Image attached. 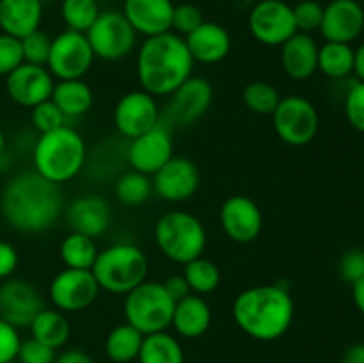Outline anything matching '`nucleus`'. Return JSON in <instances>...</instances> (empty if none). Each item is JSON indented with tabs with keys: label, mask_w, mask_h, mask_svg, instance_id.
I'll list each match as a JSON object with an SVG mask.
<instances>
[{
	"label": "nucleus",
	"mask_w": 364,
	"mask_h": 363,
	"mask_svg": "<svg viewBox=\"0 0 364 363\" xmlns=\"http://www.w3.org/2000/svg\"><path fill=\"white\" fill-rule=\"evenodd\" d=\"M31 121L39 134H46V132H52L64 127L68 120L64 117V114L60 112L59 107H57L52 100H46V102L32 107Z\"/></svg>",
	"instance_id": "58836bf2"
},
{
	"label": "nucleus",
	"mask_w": 364,
	"mask_h": 363,
	"mask_svg": "<svg viewBox=\"0 0 364 363\" xmlns=\"http://www.w3.org/2000/svg\"><path fill=\"white\" fill-rule=\"evenodd\" d=\"M174 305L162 281L146 280L124 295V319L144 337L160 333L171 326Z\"/></svg>",
	"instance_id": "0eeeda50"
},
{
	"label": "nucleus",
	"mask_w": 364,
	"mask_h": 363,
	"mask_svg": "<svg viewBox=\"0 0 364 363\" xmlns=\"http://www.w3.org/2000/svg\"><path fill=\"white\" fill-rule=\"evenodd\" d=\"M364 31V9L358 0H331L323 7L320 34L326 41L348 43L359 38Z\"/></svg>",
	"instance_id": "aec40b11"
},
{
	"label": "nucleus",
	"mask_w": 364,
	"mask_h": 363,
	"mask_svg": "<svg viewBox=\"0 0 364 363\" xmlns=\"http://www.w3.org/2000/svg\"><path fill=\"white\" fill-rule=\"evenodd\" d=\"M46 308L41 292L27 280L9 278L0 285V319L16 330L28 327L34 317Z\"/></svg>",
	"instance_id": "4468645a"
},
{
	"label": "nucleus",
	"mask_w": 364,
	"mask_h": 363,
	"mask_svg": "<svg viewBox=\"0 0 364 363\" xmlns=\"http://www.w3.org/2000/svg\"><path fill=\"white\" fill-rule=\"evenodd\" d=\"M66 221L71 231L96 238L109 230L112 210L103 196L84 194L70 203L66 210Z\"/></svg>",
	"instance_id": "412c9836"
},
{
	"label": "nucleus",
	"mask_w": 364,
	"mask_h": 363,
	"mask_svg": "<svg viewBox=\"0 0 364 363\" xmlns=\"http://www.w3.org/2000/svg\"><path fill=\"white\" fill-rule=\"evenodd\" d=\"M20 64H23L21 41L18 38L0 32V77H7Z\"/></svg>",
	"instance_id": "a19ab883"
},
{
	"label": "nucleus",
	"mask_w": 364,
	"mask_h": 363,
	"mask_svg": "<svg viewBox=\"0 0 364 363\" xmlns=\"http://www.w3.org/2000/svg\"><path fill=\"white\" fill-rule=\"evenodd\" d=\"M242 98L251 112L259 114V116H272L283 96L269 82L255 80L245 85Z\"/></svg>",
	"instance_id": "c9c22d12"
},
{
	"label": "nucleus",
	"mask_w": 364,
	"mask_h": 363,
	"mask_svg": "<svg viewBox=\"0 0 364 363\" xmlns=\"http://www.w3.org/2000/svg\"><path fill=\"white\" fill-rule=\"evenodd\" d=\"M354 73L358 75V78L361 82H364V43L355 50V57H354Z\"/></svg>",
	"instance_id": "603ef678"
},
{
	"label": "nucleus",
	"mask_w": 364,
	"mask_h": 363,
	"mask_svg": "<svg viewBox=\"0 0 364 363\" xmlns=\"http://www.w3.org/2000/svg\"><path fill=\"white\" fill-rule=\"evenodd\" d=\"M18 262L20 258H18L16 248L11 242L0 241V281L13 278Z\"/></svg>",
	"instance_id": "49530a36"
},
{
	"label": "nucleus",
	"mask_w": 364,
	"mask_h": 363,
	"mask_svg": "<svg viewBox=\"0 0 364 363\" xmlns=\"http://www.w3.org/2000/svg\"><path fill=\"white\" fill-rule=\"evenodd\" d=\"M173 155V137H171L169 128L162 121L151 130L132 139L127 152V159L132 169L148 174V177H153Z\"/></svg>",
	"instance_id": "f3484780"
},
{
	"label": "nucleus",
	"mask_w": 364,
	"mask_h": 363,
	"mask_svg": "<svg viewBox=\"0 0 364 363\" xmlns=\"http://www.w3.org/2000/svg\"><path fill=\"white\" fill-rule=\"evenodd\" d=\"M95 59L85 34L66 28L52 39L46 68L55 80H75L89 73Z\"/></svg>",
	"instance_id": "9d476101"
},
{
	"label": "nucleus",
	"mask_w": 364,
	"mask_h": 363,
	"mask_svg": "<svg viewBox=\"0 0 364 363\" xmlns=\"http://www.w3.org/2000/svg\"><path fill=\"white\" fill-rule=\"evenodd\" d=\"M53 363H95L91 356L82 349H68V351L57 354Z\"/></svg>",
	"instance_id": "09e8293b"
},
{
	"label": "nucleus",
	"mask_w": 364,
	"mask_h": 363,
	"mask_svg": "<svg viewBox=\"0 0 364 363\" xmlns=\"http://www.w3.org/2000/svg\"><path fill=\"white\" fill-rule=\"evenodd\" d=\"M137 359L139 363H185V354L174 335L160 331L146 335Z\"/></svg>",
	"instance_id": "c85d7f7f"
},
{
	"label": "nucleus",
	"mask_w": 364,
	"mask_h": 363,
	"mask_svg": "<svg viewBox=\"0 0 364 363\" xmlns=\"http://www.w3.org/2000/svg\"><path fill=\"white\" fill-rule=\"evenodd\" d=\"M57 358L55 349L41 344L36 338H27L21 340L20 349H18L16 359L20 363H53Z\"/></svg>",
	"instance_id": "37998d69"
},
{
	"label": "nucleus",
	"mask_w": 364,
	"mask_h": 363,
	"mask_svg": "<svg viewBox=\"0 0 364 363\" xmlns=\"http://www.w3.org/2000/svg\"><path fill=\"white\" fill-rule=\"evenodd\" d=\"M164 288L167 290V294L174 299V302L181 301L183 298H187L188 294H192L191 287H188L187 280L183 278V274H173V276L166 278L162 281Z\"/></svg>",
	"instance_id": "de8ad7c7"
},
{
	"label": "nucleus",
	"mask_w": 364,
	"mask_h": 363,
	"mask_svg": "<svg viewBox=\"0 0 364 363\" xmlns=\"http://www.w3.org/2000/svg\"><path fill=\"white\" fill-rule=\"evenodd\" d=\"M137 32L121 11H102L85 32L95 57L119 60L130 56L137 46Z\"/></svg>",
	"instance_id": "6e6552de"
},
{
	"label": "nucleus",
	"mask_w": 364,
	"mask_h": 363,
	"mask_svg": "<svg viewBox=\"0 0 364 363\" xmlns=\"http://www.w3.org/2000/svg\"><path fill=\"white\" fill-rule=\"evenodd\" d=\"M59 255L64 265L70 269H91L98 256V246L95 238L70 231L60 242Z\"/></svg>",
	"instance_id": "2f4dec72"
},
{
	"label": "nucleus",
	"mask_w": 364,
	"mask_h": 363,
	"mask_svg": "<svg viewBox=\"0 0 364 363\" xmlns=\"http://www.w3.org/2000/svg\"><path fill=\"white\" fill-rule=\"evenodd\" d=\"M100 285L91 269H63L53 276L48 287V298L53 308L64 313L82 312L89 308L100 295Z\"/></svg>",
	"instance_id": "9b49d317"
},
{
	"label": "nucleus",
	"mask_w": 364,
	"mask_h": 363,
	"mask_svg": "<svg viewBox=\"0 0 364 363\" xmlns=\"http://www.w3.org/2000/svg\"><path fill=\"white\" fill-rule=\"evenodd\" d=\"M183 39L194 63L217 64L226 59L231 52L230 32L217 21L205 20Z\"/></svg>",
	"instance_id": "5701e85b"
},
{
	"label": "nucleus",
	"mask_w": 364,
	"mask_h": 363,
	"mask_svg": "<svg viewBox=\"0 0 364 363\" xmlns=\"http://www.w3.org/2000/svg\"><path fill=\"white\" fill-rule=\"evenodd\" d=\"M352 299H354L355 308L364 315V276L352 283Z\"/></svg>",
	"instance_id": "3c124183"
},
{
	"label": "nucleus",
	"mask_w": 364,
	"mask_h": 363,
	"mask_svg": "<svg viewBox=\"0 0 364 363\" xmlns=\"http://www.w3.org/2000/svg\"><path fill=\"white\" fill-rule=\"evenodd\" d=\"M153 237L160 253L180 265L203 256L208 241L201 219L185 210H171L160 216Z\"/></svg>",
	"instance_id": "423d86ee"
},
{
	"label": "nucleus",
	"mask_w": 364,
	"mask_h": 363,
	"mask_svg": "<svg viewBox=\"0 0 364 363\" xmlns=\"http://www.w3.org/2000/svg\"><path fill=\"white\" fill-rule=\"evenodd\" d=\"M39 2L43 4V6H45V4H48V2H52V0H39Z\"/></svg>",
	"instance_id": "5fc2aeb1"
},
{
	"label": "nucleus",
	"mask_w": 364,
	"mask_h": 363,
	"mask_svg": "<svg viewBox=\"0 0 364 363\" xmlns=\"http://www.w3.org/2000/svg\"><path fill=\"white\" fill-rule=\"evenodd\" d=\"M173 11V0H124L121 13L137 34L151 38L171 31Z\"/></svg>",
	"instance_id": "4be33fe9"
},
{
	"label": "nucleus",
	"mask_w": 364,
	"mask_h": 363,
	"mask_svg": "<svg viewBox=\"0 0 364 363\" xmlns=\"http://www.w3.org/2000/svg\"><path fill=\"white\" fill-rule=\"evenodd\" d=\"M100 13L102 11L96 0H63L60 2V18L68 31L85 34Z\"/></svg>",
	"instance_id": "f704fd0d"
},
{
	"label": "nucleus",
	"mask_w": 364,
	"mask_h": 363,
	"mask_svg": "<svg viewBox=\"0 0 364 363\" xmlns=\"http://www.w3.org/2000/svg\"><path fill=\"white\" fill-rule=\"evenodd\" d=\"M96 2H98V4H102V2H107V0H96Z\"/></svg>",
	"instance_id": "6e6d98bb"
},
{
	"label": "nucleus",
	"mask_w": 364,
	"mask_h": 363,
	"mask_svg": "<svg viewBox=\"0 0 364 363\" xmlns=\"http://www.w3.org/2000/svg\"><path fill=\"white\" fill-rule=\"evenodd\" d=\"M354 57L355 50L348 43L326 41L318 46V71L334 80L345 78L354 73Z\"/></svg>",
	"instance_id": "7c9ffc66"
},
{
	"label": "nucleus",
	"mask_w": 364,
	"mask_h": 363,
	"mask_svg": "<svg viewBox=\"0 0 364 363\" xmlns=\"http://www.w3.org/2000/svg\"><path fill=\"white\" fill-rule=\"evenodd\" d=\"M112 120L116 130L132 141L160 123L159 103L144 89L124 93L114 107Z\"/></svg>",
	"instance_id": "ddd939ff"
},
{
	"label": "nucleus",
	"mask_w": 364,
	"mask_h": 363,
	"mask_svg": "<svg viewBox=\"0 0 364 363\" xmlns=\"http://www.w3.org/2000/svg\"><path fill=\"white\" fill-rule=\"evenodd\" d=\"M91 273L102 290L127 295L148 280V258L139 246L117 242L98 251Z\"/></svg>",
	"instance_id": "39448f33"
},
{
	"label": "nucleus",
	"mask_w": 364,
	"mask_h": 363,
	"mask_svg": "<svg viewBox=\"0 0 364 363\" xmlns=\"http://www.w3.org/2000/svg\"><path fill=\"white\" fill-rule=\"evenodd\" d=\"M21 338L14 326L0 319V363H9L16 359Z\"/></svg>",
	"instance_id": "a18cd8bd"
},
{
	"label": "nucleus",
	"mask_w": 364,
	"mask_h": 363,
	"mask_svg": "<svg viewBox=\"0 0 364 363\" xmlns=\"http://www.w3.org/2000/svg\"><path fill=\"white\" fill-rule=\"evenodd\" d=\"M281 64L294 80H308L318 71V45L311 34L295 32L281 45Z\"/></svg>",
	"instance_id": "b1692460"
},
{
	"label": "nucleus",
	"mask_w": 364,
	"mask_h": 363,
	"mask_svg": "<svg viewBox=\"0 0 364 363\" xmlns=\"http://www.w3.org/2000/svg\"><path fill=\"white\" fill-rule=\"evenodd\" d=\"M249 31L265 46H281L297 32L294 7L284 0H259L249 13Z\"/></svg>",
	"instance_id": "f8f14e48"
},
{
	"label": "nucleus",
	"mask_w": 364,
	"mask_h": 363,
	"mask_svg": "<svg viewBox=\"0 0 364 363\" xmlns=\"http://www.w3.org/2000/svg\"><path fill=\"white\" fill-rule=\"evenodd\" d=\"M203 21H205V18H203V13L199 7H196L194 4H180V6H174L171 31L174 34L185 38L191 32H194Z\"/></svg>",
	"instance_id": "ea45409f"
},
{
	"label": "nucleus",
	"mask_w": 364,
	"mask_h": 363,
	"mask_svg": "<svg viewBox=\"0 0 364 363\" xmlns=\"http://www.w3.org/2000/svg\"><path fill=\"white\" fill-rule=\"evenodd\" d=\"M219 221L224 233L237 244L256 241L263 230V214L249 196L235 194L223 203Z\"/></svg>",
	"instance_id": "a211bd4d"
},
{
	"label": "nucleus",
	"mask_w": 364,
	"mask_h": 363,
	"mask_svg": "<svg viewBox=\"0 0 364 363\" xmlns=\"http://www.w3.org/2000/svg\"><path fill=\"white\" fill-rule=\"evenodd\" d=\"M43 7L39 0H0V31L23 39L39 28Z\"/></svg>",
	"instance_id": "393cba45"
},
{
	"label": "nucleus",
	"mask_w": 364,
	"mask_h": 363,
	"mask_svg": "<svg viewBox=\"0 0 364 363\" xmlns=\"http://www.w3.org/2000/svg\"><path fill=\"white\" fill-rule=\"evenodd\" d=\"M52 39L45 31L38 28V31L31 32L25 36L21 41V52H23V63L36 64V66H46L50 56V48H52Z\"/></svg>",
	"instance_id": "e433bc0d"
},
{
	"label": "nucleus",
	"mask_w": 364,
	"mask_h": 363,
	"mask_svg": "<svg viewBox=\"0 0 364 363\" xmlns=\"http://www.w3.org/2000/svg\"><path fill=\"white\" fill-rule=\"evenodd\" d=\"M55 78L46 66L23 63L6 77V91L14 103L25 109L52 98Z\"/></svg>",
	"instance_id": "6ab92c4d"
},
{
	"label": "nucleus",
	"mask_w": 364,
	"mask_h": 363,
	"mask_svg": "<svg viewBox=\"0 0 364 363\" xmlns=\"http://www.w3.org/2000/svg\"><path fill=\"white\" fill-rule=\"evenodd\" d=\"M64 209L60 185L41 174L21 171L0 192V212L11 228L21 233H43L59 219Z\"/></svg>",
	"instance_id": "f257e3e1"
},
{
	"label": "nucleus",
	"mask_w": 364,
	"mask_h": 363,
	"mask_svg": "<svg viewBox=\"0 0 364 363\" xmlns=\"http://www.w3.org/2000/svg\"><path fill=\"white\" fill-rule=\"evenodd\" d=\"M341 363H364V344H352L345 349Z\"/></svg>",
	"instance_id": "8fccbe9b"
},
{
	"label": "nucleus",
	"mask_w": 364,
	"mask_h": 363,
	"mask_svg": "<svg viewBox=\"0 0 364 363\" xmlns=\"http://www.w3.org/2000/svg\"><path fill=\"white\" fill-rule=\"evenodd\" d=\"M52 100L66 120L70 117H82L91 110L95 103L92 89L84 78H75V80H57L53 85Z\"/></svg>",
	"instance_id": "bb28decb"
},
{
	"label": "nucleus",
	"mask_w": 364,
	"mask_h": 363,
	"mask_svg": "<svg viewBox=\"0 0 364 363\" xmlns=\"http://www.w3.org/2000/svg\"><path fill=\"white\" fill-rule=\"evenodd\" d=\"M4 149H6V135H4L2 128H0V159L4 155Z\"/></svg>",
	"instance_id": "864d4df0"
},
{
	"label": "nucleus",
	"mask_w": 364,
	"mask_h": 363,
	"mask_svg": "<svg viewBox=\"0 0 364 363\" xmlns=\"http://www.w3.org/2000/svg\"><path fill=\"white\" fill-rule=\"evenodd\" d=\"M212 324V310L203 295L188 294L181 301H176L171 326L180 337L199 338L210 330Z\"/></svg>",
	"instance_id": "a878e982"
},
{
	"label": "nucleus",
	"mask_w": 364,
	"mask_h": 363,
	"mask_svg": "<svg viewBox=\"0 0 364 363\" xmlns=\"http://www.w3.org/2000/svg\"><path fill=\"white\" fill-rule=\"evenodd\" d=\"M31 337L52 349H60L71 337V324L66 313L57 308H43L28 326Z\"/></svg>",
	"instance_id": "cd10ccee"
},
{
	"label": "nucleus",
	"mask_w": 364,
	"mask_h": 363,
	"mask_svg": "<svg viewBox=\"0 0 364 363\" xmlns=\"http://www.w3.org/2000/svg\"><path fill=\"white\" fill-rule=\"evenodd\" d=\"M345 117L352 128L364 134V82H355L345 96Z\"/></svg>",
	"instance_id": "79ce46f5"
},
{
	"label": "nucleus",
	"mask_w": 364,
	"mask_h": 363,
	"mask_svg": "<svg viewBox=\"0 0 364 363\" xmlns=\"http://www.w3.org/2000/svg\"><path fill=\"white\" fill-rule=\"evenodd\" d=\"M114 194L121 205L141 206L153 196L151 177L139 171H127L121 174L114 185Z\"/></svg>",
	"instance_id": "473e14b6"
},
{
	"label": "nucleus",
	"mask_w": 364,
	"mask_h": 363,
	"mask_svg": "<svg viewBox=\"0 0 364 363\" xmlns=\"http://www.w3.org/2000/svg\"><path fill=\"white\" fill-rule=\"evenodd\" d=\"M294 7V18L297 32H304V34H311V32L320 31L323 18V6L316 0H301L295 4Z\"/></svg>",
	"instance_id": "4c0bfd02"
},
{
	"label": "nucleus",
	"mask_w": 364,
	"mask_h": 363,
	"mask_svg": "<svg viewBox=\"0 0 364 363\" xmlns=\"http://www.w3.org/2000/svg\"><path fill=\"white\" fill-rule=\"evenodd\" d=\"M340 276L347 283H355L364 276V249H350L340 260Z\"/></svg>",
	"instance_id": "c03bdc74"
},
{
	"label": "nucleus",
	"mask_w": 364,
	"mask_h": 363,
	"mask_svg": "<svg viewBox=\"0 0 364 363\" xmlns=\"http://www.w3.org/2000/svg\"><path fill=\"white\" fill-rule=\"evenodd\" d=\"M199 169L187 157L173 155L151 177L153 192L164 201L181 203L191 199L199 189Z\"/></svg>",
	"instance_id": "dca6fc26"
},
{
	"label": "nucleus",
	"mask_w": 364,
	"mask_h": 363,
	"mask_svg": "<svg viewBox=\"0 0 364 363\" xmlns=\"http://www.w3.org/2000/svg\"><path fill=\"white\" fill-rule=\"evenodd\" d=\"M85 159L87 148L84 137L68 125L39 134L32 148V166L36 173L57 185L73 180L84 169Z\"/></svg>",
	"instance_id": "20e7f679"
},
{
	"label": "nucleus",
	"mask_w": 364,
	"mask_h": 363,
	"mask_svg": "<svg viewBox=\"0 0 364 363\" xmlns=\"http://www.w3.org/2000/svg\"><path fill=\"white\" fill-rule=\"evenodd\" d=\"M144 335L128 322L112 327L105 338V354L114 363H130L141 352Z\"/></svg>",
	"instance_id": "c756f323"
},
{
	"label": "nucleus",
	"mask_w": 364,
	"mask_h": 363,
	"mask_svg": "<svg viewBox=\"0 0 364 363\" xmlns=\"http://www.w3.org/2000/svg\"><path fill=\"white\" fill-rule=\"evenodd\" d=\"M183 278L187 280L192 294L206 295L212 294L220 285V270L217 263L212 260L199 256V258L191 260L183 265Z\"/></svg>",
	"instance_id": "72a5a7b5"
},
{
	"label": "nucleus",
	"mask_w": 364,
	"mask_h": 363,
	"mask_svg": "<svg viewBox=\"0 0 364 363\" xmlns=\"http://www.w3.org/2000/svg\"><path fill=\"white\" fill-rule=\"evenodd\" d=\"M272 125L283 142L290 146H306L318 134V110L301 95L283 96L272 112Z\"/></svg>",
	"instance_id": "1a4fd4ad"
},
{
	"label": "nucleus",
	"mask_w": 364,
	"mask_h": 363,
	"mask_svg": "<svg viewBox=\"0 0 364 363\" xmlns=\"http://www.w3.org/2000/svg\"><path fill=\"white\" fill-rule=\"evenodd\" d=\"M213 102V88L205 77L192 75L169 95L167 120L176 127H188L201 120Z\"/></svg>",
	"instance_id": "2eb2a0df"
},
{
	"label": "nucleus",
	"mask_w": 364,
	"mask_h": 363,
	"mask_svg": "<svg viewBox=\"0 0 364 363\" xmlns=\"http://www.w3.org/2000/svg\"><path fill=\"white\" fill-rule=\"evenodd\" d=\"M231 313L235 324L247 337L259 342H274L290 330L295 302L284 285H256L235 298Z\"/></svg>",
	"instance_id": "f03ea898"
},
{
	"label": "nucleus",
	"mask_w": 364,
	"mask_h": 363,
	"mask_svg": "<svg viewBox=\"0 0 364 363\" xmlns=\"http://www.w3.org/2000/svg\"><path fill=\"white\" fill-rule=\"evenodd\" d=\"M9 363H20V362H18V359H13V362H9Z\"/></svg>",
	"instance_id": "4d7b16f0"
},
{
	"label": "nucleus",
	"mask_w": 364,
	"mask_h": 363,
	"mask_svg": "<svg viewBox=\"0 0 364 363\" xmlns=\"http://www.w3.org/2000/svg\"><path fill=\"white\" fill-rule=\"evenodd\" d=\"M194 59L185 39L173 31L146 38L137 52V78L146 93L169 96L188 77H192Z\"/></svg>",
	"instance_id": "7ed1b4c3"
}]
</instances>
